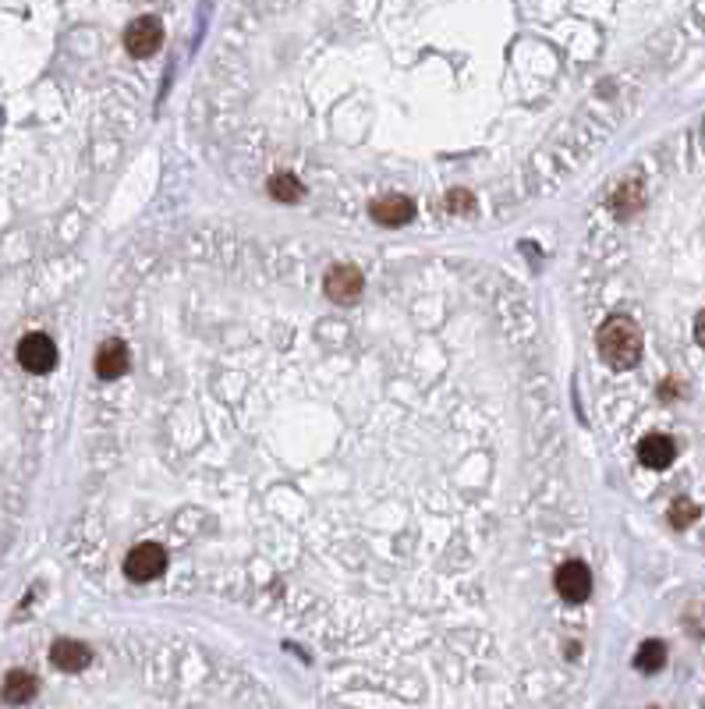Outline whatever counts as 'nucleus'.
<instances>
[{
	"label": "nucleus",
	"instance_id": "nucleus-6",
	"mask_svg": "<svg viewBox=\"0 0 705 709\" xmlns=\"http://www.w3.org/2000/svg\"><path fill=\"white\" fill-rule=\"evenodd\" d=\"M557 593L564 596L567 603L589 600V593H592V571L585 568L582 561L560 564V571H557Z\"/></svg>",
	"mask_w": 705,
	"mask_h": 709
},
{
	"label": "nucleus",
	"instance_id": "nucleus-7",
	"mask_svg": "<svg viewBox=\"0 0 705 709\" xmlns=\"http://www.w3.org/2000/svg\"><path fill=\"white\" fill-rule=\"evenodd\" d=\"M50 663H54L57 671H64V674H78V671H86L89 663H93V653H89L86 642L57 639L54 649H50Z\"/></svg>",
	"mask_w": 705,
	"mask_h": 709
},
{
	"label": "nucleus",
	"instance_id": "nucleus-16",
	"mask_svg": "<svg viewBox=\"0 0 705 709\" xmlns=\"http://www.w3.org/2000/svg\"><path fill=\"white\" fill-rule=\"evenodd\" d=\"M695 341H698V344H702V348H705V309H702V312H698V320H695Z\"/></svg>",
	"mask_w": 705,
	"mask_h": 709
},
{
	"label": "nucleus",
	"instance_id": "nucleus-1",
	"mask_svg": "<svg viewBox=\"0 0 705 709\" xmlns=\"http://www.w3.org/2000/svg\"><path fill=\"white\" fill-rule=\"evenodd\" d=\"M599 359L610 369H631L642 359V330L628 316H610L596 334Z\"/></svg>",
	"mask_w": 705,
	"mask_h": 709
},
{
	"label": "nucleus",
	"instance_id": "nucleus-11",
	"mask_svg": "<svg viewBox=\"0 0 705 709\" xmlns=\"http://www.w3.org/2000/svg\"><path fill=\"white\" fill-rule=\"evenodd\" d=\"M39 692V681L36 674L29 671H11L8 678H4V685H0V699L8 702V706H25V702H32Z\"/></svg>",
	"mask_w": 705,
	"mask_h": 709
},
{
	"label": "nucleus",
	"instance_id": "nucleus-12",
	"mask_svg": "<svg viewBox=\"0 0 705 709\" xmlns=\"http://www.w3.org/2000/svg\"><path fill=\"white\" fill-rule=\"evenodd\" d=\"M270 195L277 199V203H298V199L305 195V185L295 178V174H273Z\"/></svg>",
	"mask_w": 705,
	"mask_h": 709
},
{
	"label": "nucleus",
	"instance_id": "nucleus-3",
	"mask_svg": "<svg viewBox=\"0 0 705 709\" xmlns=\"http://www.w3.org/2000/svg\"><path fill=\"white\" fill-rule=\"evenodd\" d=\"M167 568V550L160 543H139L132 554L124 557V575L132 582H153Z\"/></svg>",
	"mask_w": 705,
	"mask_h": 709
},
{
	"label": "nucleus",
	"instance_id": "nucleus-5",
	"mask_svg": "<svg viewBox=\"0 0 705 709\" xmlns=\"http://www.w3.org/2000/svg\"><path fill=\"white\" fill-rule=\"evenodd\" d=\"M323 288H326V298H330V302L351 305V302H358V298H362L365 281H362V273H358L355 266L341 263V266H334V270L326 273Z\"/></svg>",
	"mask_w": 705,
	"mask_h": 709
},
{
	"label": "nucleus",
	"instance_id": "nucleus-14",
	"mask_svg": "<svg viewBox=\"0 0 705 709\" xmlns=\"http://www.w3.org/2000/svg\"><path fill=\"white\" fill-rule=\"evenodd\" d=\"M698 518V507L691 504V500H674V507H670V525L674 529H684V525H691Z\"/></svg>",
	"mask_w": 705,
	"mask_h": 709
},
{
	"label": "nucleus",
	"instance_id": "nucleus-13",
	"mask_svg": "<svg viewBox=\"0 0 705 709\" xmlns=\"http://www.w3.org/2000/svg\"><path fill=\"white\" fill-rule=\"evenodd\" d=\"M663 663H667V646H663V642H656V639L645 642V646L635 653V667L642 674H656Z\"/></svg>",
	"mask_w": 705,
	"mask_h": 709
},
{
	"label": "nucleus",
	"instance_id": "nucleus-10",
	"mask_svg": "<svg viewBox=\"0 0 705 709\" xmlns=\"http://www.w3.org/2000/svg\"><path fill=\"white\" fill-rule=\"evenodd\" d=\"M128 369V344L124 341H103L100 351H96V376L100 380H117Z\"/></svg>",
	"mask_w": 705,
	"mask_h": 709
},
{
	"label": "nucleus",
	"instance_id": "nucleus-8",
	"mask_svg": "<svg viewBox=\"0 0 705 709\" xmlns=\"http://www.w3.org/2000/svg\"><path fill=\"white\" fill-rule=\"evenodd\" d=\"M372 220L383 227H401L415 217V203H411L408 195H380L376 203L369 206Z\"/></svg>",
	"mask_w": 705,
	"mask_h": 709
},
{
	"label": "nucleus",
	"instance_id": "nucleus-15",
	"mask_svg": "<svg viewBox=\"0 0 705 709\" xmlns=\"http://www.w3.org/2000/svg\"><path fill=\"white\" fill-rule=\"evenodd\" d=\"M447 206L454 213H468V210H472V199H468V192H450Z\"/></svg>",
	"mask_w": 705,
	"mask_h": 709
},
{
	"label": "nucleus",
	"instance_id": "nucleus-2",
	"mask_svg": "<svg viewBox=\"0 0 705 709\" xmlns=\"http://www.w3.org/2000/svg\"><path fill=\"white\" fill-rule=\"evenodd\" d=\"M18 366L36 376L50 373L57 366V344L47 334H25L18 341Z\"/></svg>",
	"mask_w": 705,
	"mask_h": 709
},
{
	"label": "nucleus",
	"instance_id": "nucleus-9",
	"mask_svg": "<svg viewBox=\"0 0 705 709\" xmlns=\"http://www.w3.org/2000/svg\"><path fill=\"white\" fill-rule=\"evenodd\" d=\"M677 458V444L663 433H649V437L638 444V461L645 468H670Z\"/></svg>",
	"mask_w": 705,
	"mask_h": 709
},
{
	"label": "nucleus",
	"instance_id": "nucleus-4",
	"mask_svg": "<svg viewBox=\"0 0 705 709\" xmlns=\"http://www.w3.org/2000/svg\"><path fill=\"white\" fill-rule=\"evenodd\" d=\"M163 47V25L160 18H135L124 29V50L132 57H153Z\"/></svg>",
	"mask_w": 705,
	"mask_h": 709
}]
</instances>
